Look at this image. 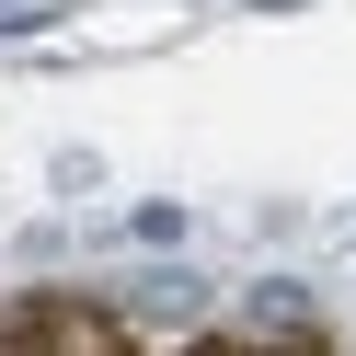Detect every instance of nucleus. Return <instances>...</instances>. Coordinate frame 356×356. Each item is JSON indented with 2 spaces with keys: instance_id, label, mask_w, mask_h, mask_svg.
<instances>
[{
  "instance_id": "2",
  "label": "nucleus",
  "mask_w": 356,
  "mask_h": 356,
  "mask_svg": "<svg viewBox=\"0 0 356 356\" xmlns=\"http://www.w3.org/2000/svg\"><path fill=\"white\" fill-rule=\"evenodd\" d=\"M115 310H127V333H195V322H218V287L195 264H138Z\"/></svg>"
},
{
  "instance_id": "5",
  "label": "nucleus",
  "mask_w": 356,
  "mask_h": 356,
  "mask_svg": "<svg viewBox=\"0 0 356 356\" xmlns=\"http://www.w3.org/2000/svg\"><path fill=\"white\" fill-rule=\"evenodd\" d=\"M47 184H58V195H92V184H104V161H92V149H58Z\"/></svg>"
},
{
  "instance_id": "3",
  "label": "nucleus",
  "mask_w": 356,
  "mask_h": 356,
  "mask_svg": "<svg viewBox=\"0 0 356 356\" xmlns=\"http://www.w3.org/2000/svg\"><path fill=\"white\" fill-rule=\"evenodd\" d=\"M230 322L241 333H264V345H322V299H310V287L299 276H264V287H241V310H230Z\"/></svg>"
},
{
  "instance_id": "4",
  "label": "nucleus",
  "mask_w": 356,
  "mask_h": 356,
  "mask_svg": "<svg viewBox=\"0 0 356 356\" xmlns=\"http://www.w3.org/2000/svg\"><path fill=\"white\" fill-rule=\"evenodd\" d=\"M127 241H138V253H172V241H184V207H127Z\"/></svg>"
},
{
  "instance_id": "1",
  "label": "nucleus",
  "mask_w": 356,
  "mask_h": 356,
  "mask_svg": "<svg viewBox=\"0 0 356 356\" xmlns=\"http://www.w3.org/2000/svg\"><path fill=\"white\" fill-rule=\"evenodd\" d=\"M0 345H138V333H127L115 299H58V287H35V299H0Z\"/></svg>"
}]
</instances>
